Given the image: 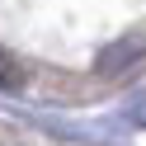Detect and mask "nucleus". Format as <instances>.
Here are the masks:
<instances>
[{"instance_id":"nucleus-1","label":"nucleus","mask_w":146,"mask_h":146,"mask_svg":"<svg viewBox=\"0 0 146 146\" xmlns=\"http://www.w3.org/2000/svg\"><path fill=\"white\" fill-rule=\"evenodd\" d=\"M132 57H141V42H118V47H108L104 57H99V66L118 71V61H132Z\"/></svg>"},{"instance_id":"nucleus-2","label":"nucleus","mask_w":146,"mask_h":146,"mask_svg":"<svg viewBox=\"0 0 146 146\" xmlns=\"http://www.w3.org/2000/svg\"><path fill=\"white\" fill-rule=\"evenodd\" d=\"M0 85H19V71L10 66V57H0Z\"/></svg>"}]
</instances>
